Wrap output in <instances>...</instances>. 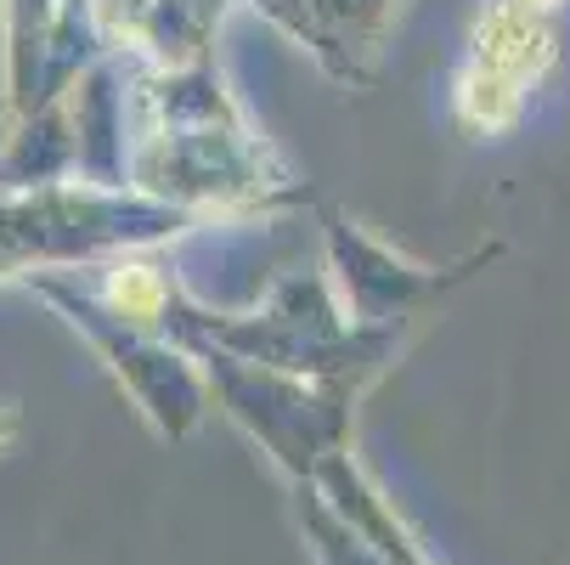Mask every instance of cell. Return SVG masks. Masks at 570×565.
I'll return each mask as SVG.
<instances>
[{
    "label": "cell",
    "instance_id": "cell-2",
    "mask_svg": "<svg viewBox=\"0 0 570 565\" xmlns=\"http://www.w3.org/2000/svg\"><path fill=\"white\" fill-rule=\"evenodd\" d=\"M525 7H531V0H525Z\"/></svg>",
    "mask_w": 570,
    "mask_h": 565
},
{
    "label": "cell",
    "instance_id": "cell-1",
    "mask_svg": "<svg viewBox=\"0 0 570 565\" xmlns=\"http://www.w3.org/2000/svg\"><path fill=\"white\" fill-rule=\"evenodd\" d=\"M542 57H548V35L537 29V18L525 7L492 12L480 29V46H474V68L463 79V114L480 125H503L514 114L520 79L537 74Z\"/></svg>",
    "mask_w": 570,
    "mask_h": 565
}]
</instances>
